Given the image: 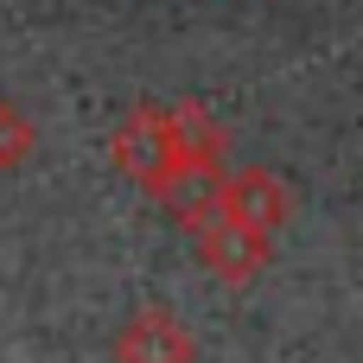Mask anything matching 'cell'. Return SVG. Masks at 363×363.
Here are the masks:
<instances>
[{"label": "cell", "mask_w": 363, "mask_h": 363, "mask_svg": "<svg viewBox=\"0 0 363 363\" xmlns=\"http://www.w3.org/2000/svg\"><path fill=\"white\" fill-rule=\"evenodd\" d=\"M115 166H121L134 185L166 191V198H172L185 179H198V172L185 166L179 134H172V108H134V115L115 128Z\"/></svg>", "instance_id": "cell-1"}, {"label": "cell", "mask_w": 363, "mask_h": 363, "mask_svg": "<svg viewBox=\"0 0 363 363\" xmlns=\"http://www.w3.org/2000/svg\"><path fill=\"white\" fill-rule=\"evenodd\" d=\"M191 230H198V262H204L217 281L242 287V281H255V274L268 268V236L249 230V223H236V217H223V211L211 204V191H204V211L191 217Z\"/></svg>", "instance_id": "cell-2"}, {"label": "cell", "mask_w": 363, "mask_h": 363, "mask_svg": "<svg viewBox=\"0 0 363 363\" xmlns=\"http://www.w3.org/2000/svg\"><path fill=\"white\" fill-rule=\"evenodd\" d=\"M211 204H217L223 217H236V223L262 230V236H274V230L294 217V191H287L274 172H262V166L217 172V179H211Z\"/></svg>", "instance_id": "cell-3"}, {"label": "cell", "mask_w": 363, "mask_h": 363, "mask_svg": "<svg viewBox=\"0 0 363 363\" xmlns=\"http://www.w3.org/2000/svg\"><path fill=\"white\" fill-rule=\"evenodd\" d=\"M115 363H198V338L172 306H140L115 332Z\"/></svg>", "instance_id": "cell-4"}, {"label": "cell", "mask_w": 363, "mask_h": 363, "mask_svg": "<svg viewBox=\"0 0 363 363\" xmlns=\"http://www.w3.org/2000/svg\"><path fill=\"white\" fill-rule=\"evenodd\" d=\"M172 134H179V147H185V166H191L198 179H211L217 160H223V134H217V121H211L198 102H172Z\"/></svg>", "instance_id": "cell-5"}, {"label": "cell", "mask_w": 363, "mask_h": 363, "mask_svg": "<svg viewBox=\"0 0 363 363\" xmlns=\"http://www.w3.org/2000/svg\"><path fill=\"white\" fill-rule=\"evenodd\" d=\"M32 147H38V134H32V115H26L13 96H0V172L26 166V160H32Z\"/></svg>", "instance_id": "cell-6"}]
</instances>
